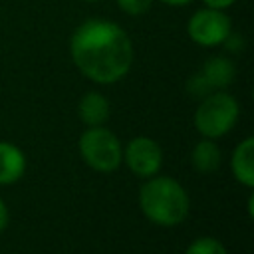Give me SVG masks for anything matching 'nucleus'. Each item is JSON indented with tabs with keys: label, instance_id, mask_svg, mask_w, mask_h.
<instances>
[{
	"label": "nucleus",
	"instance_id": "1",
	"mask_svg": "<svg viewBox=\"0 0 254 254\" xmlns=\"http://www.w3.org/2000/svg\"><path fill=\"white\" fill-rule=\"evenodd\" d=\"M69 54L75 67L95 83L119 81L133 64V44L127 32L101 18H89L73 30Z\"/></svg>",
	"mask_w": 254,
	"mask_h": 254
},
{
	"label": "nucleus",
	"instance_id": "2",
	"mask_svg": "<svg viewBox=\"0 0 254 254\" xmlns=\"http://www.w3.org/2000/svg\"><path fill=\"white\" fill-rule=\"evenodd\" d=\"M139 206L143 214L159 226L181 224L190 208V200L181 183L171 177H149L139 189Z\"/></svg>",
	"mask_w": 254,
	"mask_h": 254
},
{
	"label": "nucleus",
	"instance_id": "3",
	"mask_svg": "<svg viewBox=\"0 0 254 254\" xmlns=\"http://www.w3.org/2000/svg\"><path fill=\"white\" fill-rule=\"evenodd\" d=\"M238 113H240L238 101L230 93L216 89L206 97H202L200 105L196 107L194 127L206 139H216L226 135L236 125Z\"/></svg>",
	"mask_w": 254,
	"mask_h": 254
},
{
	"label": "nucleus",
	"instance_id": "4",
	"mask_svg": "<svg viewBox=\"0 0 254 254\" xmlns=\"http://www.w3.org/2000/svg\"><path fill=\"white\" fill-rule=\"evenodd\" d=\"M79 153L83 161L99 173H111L123 161L119 139L101 125L83 131V135L79 137Z\"/></svg>",
	"mask_w": 254,
	"mask_h": 254
},
{
	"label": "nucleus",
	"instance_id": "5",
	"mask_svg": "<svg viewBox=\"0 0 254 254\" xmlns=\"http://www.w3.org/2000/svg\"><path fill=\"white\" fill-rule=\"evenodd\" d=\"M187 32L194 44L202 48H214L220 46L226 40V36L232 32L230 18L224 14V10L200 8L190 16L187 24Z\"/></svg>",
	"mask_w": 254,
	"mask_h": 254
},
{
	"label": "nucleus",
	"instance_id": "6",
	"mask_svg": "<svg viewBox=\"0 0 254 254\" xmlns=\"http://www.w3.org/2000/svg\"><path fill=\"white\" fill-rule=\"evenodd\" d=\"M123 159L131 173L141 179H149L159 173L163 165V151L159 143L151 137H135L127 143L123 151Z\"/></svg>",
	"mask_w": 254,
	"mask_h": 254
},
{
	"label": "nucleus",
	"instance_id": "7",
	"mask_svg": "<svg viewBox=\"0 0 254 254\" xmlns=\"http://www.w3.org/2000/svg\"><path fill=\"white\" fill-rule=\"evenodd\" d=\"M198 73L204 77V81L210 85V89L216 91V89H224L232 83V79L236 75V67H234L232 60H228L224 56H212L210 60L204 62V65Z\"/></svg>",
	"mask_w": 254,
	"mask_h": 254
},
{
	"label": "nucleus",
	"instance_id": "8",
	"mask_svg": "<svg viewBox=\"0 0 254 254\" xmlns=\"http://www.w3.org/2000/svg\"><path fill=\"white\" fill-rule=\"evenodd\" d=\"M232 175L244 187L254 185V137H246L232 153L230 159Z\"/></svg>",
	"mask_w": 254,
	"mask_h": 254
},
{
	"label": "nucleus",
	"instance_id": "9",
	"mask_svg": "<svg viewBox=\"0 0 254 254\" xmlns=\"http://www.w3.org/2000/svg\"><path fill=\"white\" fill-rule=\"evenodd\" d=\"M26 171V157L24 153L6 141H0V185L16 183Z\"/></svg>",
	"mask_w": 254,
	"mask_h": 254
},
{
	"label": "nucleus",
	"instance_id": "10",
	"mask_svg": "<svg viewBox=\"0 0 254 254\" xmlns=\"http://www.w3.org/2000/svg\"><path fill=\"white\" fill-rule=\"evenodd\" d=\"M79 119L89 127H99L109 119V101L97 91H87L77 105Z\"/></svg>",
	"mask_w": 254,
	"mask_h": 254
},
{
	"label": "nucleus",
	"instance_id": "11",
	"mask_svg": "<svg viewBox=\"0 0 254 254\" xmlns=\"http://www.w3.org/2000/svg\"><path fill=\"white\" fill-rule=\"evenodd\" d=\"M192 165L198 173H214L218 167H220V159H222V153L218 149V145L212 141V139H202L194 145L192 149Z\"/></svg>",
	"mask_w": 254,
	"mask_h": 254
},
{
	"label": "nucleus",
	"instance_id": "12",
	"mask_svg": "<svg viewBox=\"0 0 254 254\" xmlns=\"http://www.w3.org/2000/svg\"><path fill=\"white\" fill-rule=\"evenodd\" d=\"M185 254H226V248L222 246L220 240L212 236H200L189 244Z\"/></svg>",
	"mask_w": 254,
	"mask_h": 254
},
{
	"label": "nucleus",
	"instance_id": "13",
	"mask_svg": "<svg viewBox=\"0 0 254 254\" xmlns=\"http://www.w3.org/2000/svg\"><path fill=\"white\" fill-rule=\"evenodd\" d=\"M153 0H117V6L129 14V16H141V14H147L149 8H151Z\"/></svg>",
	"mask_w": 254,
	"mask_h": 254
},
{
	"label": "nucleus",
	"instance_id": "14",
	"mask_svg": "<svg viewBox=\"0 0 254 254\" xmlns=\"http://www.w3.org/2000/svg\"><path fill=\"white\" fill-rule=\"evenodd\" d=\"M189 91L194 95V97H206L208 93H212V89H210V85L204 81V77L200 75V73H196V75H192L190 79H189Z\"/></svg>",
	"mask_w": 254,
	"mask_h": 254
},
{
	"label": "nucleus",
	"instance_id": "15",
	"mask_svg": "<svg viewBox=\"0 0 254 254\" xmlns=\"http://www.w3.org/2000/svg\"><path fill=\"white\" fill-rule=\"evenodd\" d=\"M222 44H224L230 52H240V50H242V46H244V40H242V36H240V34H232V32H230Z\"/></svg>",
	"mask_w": 254,
	"mask_h": 254
},
{
	"label": "nucleus",
	"instance_id": "16",
	"mask_svg": "<svg viewBox=\"0 0 254 254\" xmlns=\"http://www.w3.org/2000/svg\"><path fill=\"white\" fill-rule=\"evenodd\" d=\"M206 8H214V10H226L230 8L236 0H202Z\"/></svg>",
	"mask_w": 254,
	"mask_h": 254
},
{
	"label": "nucleus",
	"instance_id": "17",
	"mask_svg": "<svg viewBox=\"0 0 254 254\" xmlns=\"http://www.w3.org/2000/svg\"><path fill=\"white\" fill-rule=\"evenodd\" d=\"M8 218H10V216H8V208H6L4 200L0 198V232L8 226Z\"/></svg>",
	"mask_w": 254,
	"mask_h": 254
},
{
	"label": "nucleus",
	"instance_id": "18",
	"mask_svg": "<svg viewBox=\"0 0 254 254\" xmlns=\"http://www.w3.org/2000/svg\"><path fill=\"white\" fill-rule=\"evenodd\" d=\"M161 2H165L167 6H187V4H190L192 0H161Z\"/></svg>",
	"mask_w": 254,
	"mask_h": 254
},
{
	"label": "nucleus",
	"instance_id": "19",
	"mask_svg": "<svg viewBox=\"0 0 254 254\" xmlns=\"http://www.w3.org/2000/svg\"><path fill=\"white\" fill-rule=\"evenodd\" d=\"M83 2H101V0H83Z\"/></svg>",
	"mask_w": 254,
	"mask_h": 254
}]
</instances>
